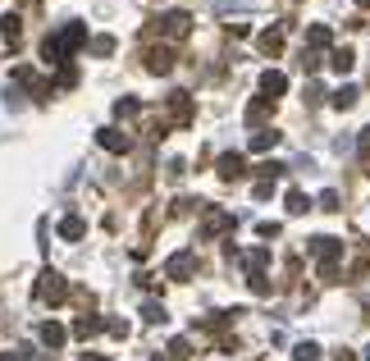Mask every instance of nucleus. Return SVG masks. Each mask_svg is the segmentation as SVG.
<instances>
[{"instance_id":"obj_1","label":"nucleus","mask_w":370,"mask_h":361,"mask_svg":"<svg viewBox=\"0 0 370 361\" xmlns=\"http://www.w3.org/2000/svg\"><path fill=\"white\" fill-rule=\"evenodd\" d=\"M83 42H87V28H83V23H65L55 37L42 42V60H46V65H65V55L78 51Z\"/></svg>"},{"instance_id":"obj_2","label":"nucleus","mask_w":370,"mask_h":361,"mask_svg":"<svg viewBox=\"0 0 370 361\" xmlns=\"http://www.w3.org/2000/svg\"><path fill=\"white\" fill-rule=\"evenodd\" d=\"M33 293H37V302H46V307H60V302L69 297V279L60 270H42V274H37V288H33Z\"/></svg>"},{"instance_id":"obj_3","label":"nucleus","mask_w":370,"mask_h":361,"mask_svg":"<svg viewBox=\"0 0 370 361\" xmlns=\"http://www.w3.org/2000/svg\"><path fill=\"white\" fill-rule=\"evenodd\" d=\"M306 252L320 256V279H329V274H334V261L343 256V242H338V238H311V242H306Z\"/></svg>"},{"instance_id":"obj_4","label":"nucleus","mask_w":370,"mask_h":361,"mask_svg":"<svg viewBox=\"0 0 370 361\" xmlns=\"http://www.w3.org/2000/svg\"><path fill=\"white\" fill-rule=\"evenodd\" d=\"M165 274H169V279H192V274H196V256L192 252H174L169 265H165Z\"/></svg>"},{"instance_id":"obj_5","label":"nucleus","mask_w":370,"mask_h":361,"mask_svg":"<svg viewBox=\"0 0 370 361\" xmlns=\"http://www.w3.org/2000/svg\"><path fill=\"white\" fill-rule=\"evenodd\" d=\"M187 28H192V14H183V10H169L160 19V33L165 37H187Z\"/></svg>"},{"instance_id":"obj_6","label":"nucleus","mask_w":370,"mask_h":361,"mask_svg":"<svg viewBox=\"0 0 370 361\" xmlns=\"http://www.w3.org/2000/svg\"><path fill=\"white\" fill-rule=\"evenodd\" d=\"M283 92H288V74H279V69H265V74H261V96L274 101V96H283Z\"/></svg>"},{"instance_id":"obj_7","label":"nucleus","mask_w":370,"mask_h":361,"mask_svg":"<svg viewBox=\"0 0 370 361\" xmlns=\"http://www.w3.org/2000/svg\"><path fill=\"white\" fill-rule=\"evenodd\" d=\"M96 142L106 146V151L124 156V151H128V146H133V137H128V133H119V128H101V133H96Z\"/></svg>"},{"instance_id":"obj_8","label":"nucleus","mask_w":370,"mask_h":361,"mask_svg":"<svg viewBox=\"0 0 370 361\" xmlns=\"http://www.w3.org/2000/svg\"><path fill=\"white\" fill-rule=\"evenodd\" d=\"M242 174H247V160H242L238 151L219 156V178H224V183H233V178H242Z\"/></svg>"},{"instance_id":"obj_9","label":"nucleus","mask_w":370,"mask_h":361,"mask_svg":"<svg viewBox=\"0 0 370 361\" xmlns=\"http://www.w3.org/2000/svg\"><path fill=\"white\" fill-rule=\"evenodd\" d=\"M146 69H151V74H169V69H174V51H169V46L146 51Z\"/></svg>"},{"instance_id":"obj_10","label":"nucleus","mask_w":370,"mask_h":361,"mask_svg":"<svg viewBox=\"0 0 370 361\" xmlns=\"http://www.w3.org/2000/svg\"><path fill=\"white\" fill-rule=\"evenodd\" d=\"M224 229H233V215H224V210H206V219H201V233H224Z\"/></svg>"},{"instance_id":"obj_11","label":"nucleus","mask_w":370,"mask_h":361,"mask_svg":"<svg viewBox=\"0 0 370 361\" xmlns=\"http://www.w3.org/2000/svg\"><path fill=\"white\" fill-rule=\"evenodd\" d=\"M65 339H69V329L65 325H55V320H46V325H42V343H46V348H65Z\"/></svg>"},{"instance_id":"obj_12","label":"nucleus","mask_w":370,"mask_h":361,"mask_svg":"<svg viewBox=\"0 0 370 361\" xmlns=\"http://www.w3.org/2000/svg\"><path fill=\"white\" fill-rule=\"evenodd\" d=\"M83 233H87V224H83L78 215H65V219H60V238H65V242H78Z\"/></svg>"},{"instance_id":"obj_13","label":"nucleus","mask_w":370,"mask_h":361,"mask_svg":"<svg viewBox=\"0 0 370 361\" xmlns=\"http://www.w3.org/2000/svg\"><path fill=\"white\" fill-rule=\"evenodd\" d=\"M169 115H174L178 124L192 119V101H187V92H174V96H169Z\"/></svg>"},{"instance_id":"obj_14","label":"nucleus","mask_w":370,"mask_h":361,"mask_svg":"<svg viewBox=\"0 0 370 361\" xmlns=\"http://www.w3.org/2000/svg\"><path fill=\"white\" fill-rule=\"evenodd\" d=\"M101 329H106V320H101V316H78L74 320V334H78V339H92V334H101Z\"/></svg>"},{"instance_id":"obj_15","label":"nucleus","mask_w":370,"mask_h":361,"mask_svg":"<svg viewBox=\"0 0 370 361\" xmlns=\"http://www.w3.org/2000/svg\"><path fill=\"white\" fill-rule=\"evenodd\" d=\"M334 42V33H329L325 23H311V28H306V46H311V51H320V46H329Z\"/></svg>"},{"instance_id":"obj_16","label":"nucleus","mask_w":370,"mask_h":361,"mask_svg":"<svg viewBox=\"0 0 370 361\" xmlns=\"http://www.w3.org/2000/svg\"><path fill=\"white\" fill-rule=\"evenodd\" d=\"M274 146H279V133H274V128H261L256 137H251V151H256V156L274 151Z\"/></svg>"},{"instance_id":"obj_17","label":"nucleus","mask_w":370,"mask_h":361,"mask_svg":"<svg viewBox=\"0 0 370 361\" xmlns=\"http://www.w3.org/2000/svg\"><path fill=\"white\" fill-rule=\"evenodd\" d=\"M256 46H261L265 55H279V51H283V28H270V33H261V42H256Z\"/></svg>"},{"instance_id":"obj_18","label":"nucleus","mask_w":370,"mask_h":361,"mask_svg":"<svg viewBox=\"0 0 370 361\" xmlns=\"http://www.w3.org/2000/svg\"><path fill=\"white\" fill-rule=\"evenodd\" d=\"M265 261H270V252H265V247H256V252H247V256H242L247 274H261V270H265Z\"/></svg>"},{"instance_id":"obj_19","label":"nucleus","mask_w":370,"mask_h":361,"mask_svg":"<svg viewBox=\"0 0 370 361\" xmlns=\"http://www.w3.org/2000/svg\"><path fill=\"white\" fill-rule=\"evenodd\" d=\"M0 33H5V42H19V37H23L19 14H5V19H0Z\"/></svg>"},{"instance_id":"obj_20","label":"nucleus","mask_w":370,"mask_h":361,"mask_svg":"<svg viewBox=\"0 0 370 361\" xmlns=\"http://www.w3.org/2000/svg\"><path fill=\"white\" fill-rule=\"evenodd\" d=\"M329 65H334V74H352V65H357V55H352L348 46H343V51H334V60H329Z\"/></svg>"},{"instance_id":"obj_21","label":"nucleus","mask_w":370,"mask_h":361,"mask_svg":"<svg viewBox=\"0 0 370 361\" xmlns=\"http://www.w3.org/2000/svg\"><path fill=\"white\" fill-rule=\"evenodd\" d=\"M270 110H274V101H265V96H261V101H251V106H247V124H261Z\"/></svg>"},{"instance_id":"obj_22","label":"nucleus","mask_w":370,"mask_h":361,"mask_svg":"<svg viewBox=\"0 0 370 361\" xmlns=\"http://www.w3.org/2000/svg\"><path fill=\"white\" fill-rule=\"evenodd\" d=\"M293 357H297V361H320V343H311V339H306V343H297V348H293Z\"/></svg>"},{"instance_id":"obj_23","label":"nucleus","mask_w":370,"mask_h":361,"mask_svg":"<svg viewBox=\"0 0 370 361\" xmlns=\"http://www.w3.org/2000/svg\"><path fill=\"white\" fill-rule=\"evenodd\" d=\"M288 210H293V215H306V210H311V201H306V192H288Z\"/></svg>"},{"instance_id":"obj_24","label":"nucleus","mask_w":370,"mask_h":361,"mask_svg":"<svg viewBox=\"0 0 370 361\" xmlns=\"http://www.w3.org/2000/svg\"><path fill=\"white\" fill-rule=\"evenodd\" d=\"M137 101H133V96H119V101H115V115H119V119H128V115H137Z\"/></svg>"},{"instance_id":"obj_25","label":"nucleus","mask_w":370,"mask_h":361,"mask_svg":"<svg viewBox=\"0 0 370 361\" xmlns=\"http://www.w3.org/2000/svg\"><path fill=\"white\" fill-rule=\"evenodd\" d=\"M142 316L151 320V325H165V320H169V316H165V307H160V302H146V307H142Z\"/></svg>"},{"instance_id":"obj_26","label":"nucleus","mask_w":370,"mask_h":361,"mask_svg":"<svg viewBox=\"0 0 370 361\" xmlns=\"http://www.w3.org/2000/svg\"><path fill=\"white\" fill-rule=\"evenodd\" d=\"M352 101H357V87H338L334 92V106L338 110H352Z\"/></svg>"},{"instance_id":"obj_27","label":"nucleus","mask_w":370,"mask_h":361,"mask_svg":"<svg viewBox=\"0 0 370 361\" xmlns=\"http://www.w3.org/2000/svg\"><path fill=\"white\" fill-rule=\"evenodd\" d=\"M92 55H115V37H96V42H92Z\"/></svg>"},{"instance_id":"obj_28","label":"nucleus","mask_w":370,"mask_h":361,"mask_svg":"<svg viewBox=\"0 0 370 361\" xmlns=\"http://www.w3.org/2000/svg\"><path fill=\"white\" fill-rule=\"evenodd\" d=\"M187 352H192V348H187V339H174V343H169V357H174V361H183Z\"/></svg>"},{"instance_id":"obj_29","label":"nucleus","mask_w":370,"mask_h":361,"mask_svg":"<svg viewBox=\"0 0 370 361\" xmlns=\"http://www.w3.org/2000/svg\"><path fill=\"white\" fill-rule=\"evenodd\" d=\"M320 206H325V210H338V192H334V187H325V192H320Z\"/></svg>"},{"instance_id":"obj_30","label":"nucleus","mask_w":370,"mask_h":361,"mask_svg":"<svg viewBox=\"0 0 370 361\" xmlns=\"http://www.w3.org/2000/svg\"><path fill=\"white\" fill-rule=\"evenodd\" d=\"M247 284H251V293H270V284H265V274H251Z\"/></svg>"},{"instance_id":"obj_31","label":"nucleus","mask_w":370,"mask_h":361,"mask_svg":"<svg viewBox=\"0 0 370 361\" xmlns=\"http://www.w3.org/2000/svg\"><path fill=\"white\" fill-rule=\"evenodd\" d=\"M106 329L115 334V339H124V334H128V325H124V320H106Z\"/></svg>"},{"instance_id":"obj_32","label":"nucleus","mask_w":370,"mask_h":361,"mask_svg":"<svg viewBox=\"0 0 370 361\" xmlns=\"http://www.w3.org/2000/svg\"><path fill=\"white\" fill-rule=\"evenodd\" d=\"M270 192H274V183H270V178H261V183H256V201H265Z\"/></svg>"},{"instance_id":"obj_33","label":"nucleus","mask_w":370,"mask_h":361,"mask_svg":"<svg viewBox=\"0 0 370 361\" xmlns=\"http://www.w3.org/2000/svg\"><path fill=\"white\" fill-rule=\"evenodd\" d=\"M361 160L370 165V128H361Z\"/></svg>"},{"instance_id":"obj_34","label":"nucleus","mask_w":370,"mask_h":361,"mask_svg":"<svg viewBox=\"0 0 370 361\" xmlns=\"http://www.w3.org/2000/svg\"><path fill=\"white\" fill-rule=\"evenodd\" d=\"M219 10H233V5H251V0H215Z\"/></svg>"},{"instance_id":"obj_35","label":"nucleus","mask_w":370,"mask_h":361,"mask_svg":"<svg viewBox=\"0 0 370 361\" xmlns=\"http://www.w3.org/2000/svg\"><path fill=\"white\" fill-rule=\"evenodd\" d=\"M83 361H110V357H96V352H83Z\"/></svg>"},{"instance_id":"obj_36","label":"nucleus","mask_w":370,"mask_h":361,"mask_svg":"<svg viewBox=\"0 0 370 361\" xmlns=\"http://www.w3.org/2000/svg\"><path fill=\"white\" fill-rule=\"evenodd\" d=\"M357 5H361V10H370V0H357Z\"/></svg>"},{"instance_id":"obj_37","label":"nucleus","mask_w":370,"mask_h":361,"mask_svg":"<svg viewBox=\"0 0 370 361\" xmlns=\"http://www.w3.org/2000/svg\"><path fill=\"white\" fill-rule=\"evenodd\" d=\"M151 361H169V357H151Z\"/></svg>"},{"instance_id":"obj_38","label":"nucleus","mask_w":370,"mask_h":361,"mask_svg":"<svg viewBox=\"0 0 370 361\" xmlns=\"http://www.w3.org/2000/svg\"><path fill=\"white\" fill-rule=\"evenodd\" d=\"M366 361H370V348H366Z\"/></svg>"}]
</instances>
